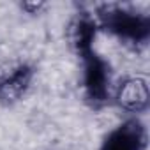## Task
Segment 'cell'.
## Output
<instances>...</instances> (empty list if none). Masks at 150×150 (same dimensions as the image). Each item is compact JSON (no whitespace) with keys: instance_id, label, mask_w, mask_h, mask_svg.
I'll return each mask as SVG.
<instances>
[{"instance_id":"obj_1","label":"cell","mask_w":150,"mask_h":150,"mask_svg":"<svg viewBox=\"0 0 150 150\" xmlns=\"http://www.w3.org/2000/svg\"><path fill=\"white\" fill-rule=\"evenodd\" d=\"M34 80V69L27 64H14L0 71V103L14 104L25 97Z\"/></svg>"},{"instance_id":"obj_4","label":"cell","mask_w":150,"mask_h":150,"mask_svg":"<svg viewBox=\"0 0 150 150\" xmlns=\"http://www.w3.org/2000/svg\"><path fill=\"white\" fill-rule=\"evenodd\" d=\"M88 62L85 67V88L88 96L96 101H103L108 96V85H110V74L106 69V64L92 55H88Z\"/></svg>"},{"instance_id":"obj_3","label":"cell","mask_w":150,"mask_h":150,"mask_svg":"<svg viewBox=\"0 0 150 150\" xmlns=\"http://www.w3.org/2000/svg\"><path fill=\"white\" fill-rule=\"evenodd\" d=\"M145 145L146 136L143 125L138 120H131L106 138L103 150H145Z\"/></svg>"},{"instance_id":"obj_5","label":"cell","mask_w":150,"mask_h":150,"mask_svg":"<svg viewBox=\"0 0 150 150\" xmlns=\"http://www.w3.org/2000/svg\"><path fill=\"white\" fill-rule=\"evenodd\" d=\"M94 35H96V23L92 18H88L85 14L74 18L67 30L69 44L83 55L90 53V42H92Z\"/></svg>"},{"instance_id":"obj_6","label":"cell","mask_w":150,"mask_h":150,"mask_svg":"<svg viewBox=\"0 0 150 150\" xmlns=\"http://www.w3.org/2000/svg\"><path fill=\"white\" fill-rule=\"evenodd\" d=\"M42 6H44L42 2H32V4H30V2H25V4H21V7H23L25 11H28L30 14H34L35 11H39Z\"/></svg>"},{"instance_id":"obj_2","label":"cell","mask_w":150,"mask_h":150,"mask_svg":"<svg viewBox=\"0 0 150 150\" xmlns=\"http://www.w3.org/2000/svg\"><path fill=\"white\" fill-rule=\"evenodd\" d=\"M115 99H117V104L125 111H131V113L145 111L150 103L148 80L145 76H139V74L124 78L115 90Z\"/></svg>"}]
</instances>
